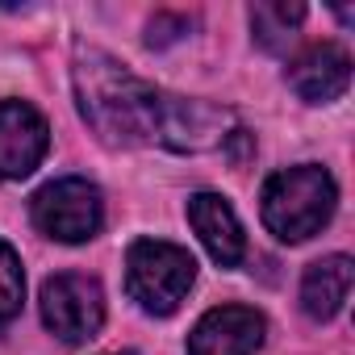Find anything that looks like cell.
Wrapping results in <instances>:
<instances>
[{"instance_id":"obj_2","label":"cell","mask_w":355,"mask_h":355,"mask_svg":"<svg viewBox=\"0 0 355 355\" xmlns=\"http://www.w3.org/2000/svg\"><path fill=\"white\" fill-rule=\"evenodd\" d=\"M334 205H338V189L330 180V171L318 163H301V167L276 171L263 184L259 214L280 243H305L330 222Z\"/></svg>"},{"instance_id":"obj_12","label":"cell","mask_w":355,"mask_h":355,"mask_svg":"<svg viewBox=\"0 0 355 355\" xmlns=\"http://www.w3.org/2000/svg\"><path fill=\"white\" fill-rule=\"evenodd\" d=\"M26 301V272L9 243H0V326H9Z\"/></svg>"},{"instance_id":"obj_5","label":"cell","mask_w":355,"mask_h":355,"mask_svg":"<svg viewBox=\"0 0 355 355\" xmlns=\"http://www.w3.org/2000/svg\"><path fill=\"white\" fill-rule=\"evenodd\" d=\"M42 322L63 343H88L105 326V293L92 276L63 272L42 284Z\"/></svg>"},{"instance_id":"obj_10","label":"cell","mask_w":355,"mask_h":355,"mask_svg":"<svg viewBox=\"0 0 355 355\" xmlns=\"http://www.w3.org/2000/svg\"><path fill=\"white\" fill-rule=\"evenodd\" d=\"M351 272H355V263H351L347 255H326V259L309 263L305 276H301V309H305L313 322H330V318L347 305Z\"/></svg>"},{"instance_id":"obj_3","label":"cell","mask_w":355,"mask_h":355,"mask_svg":"<svg viewBox=\"0 0 355 355\" xmlns=\"http://www.w3.org/2000/svg\"><path fill=\"white\" fill-rule=\"evenodd\" d=\"M193 280H197V259L175 243L138 239L125 255V288L155 318H167V313L180 309Z\"/></svg>"},{"instance_id":"obj_11","label":"cell","mask_w":355,"mask_h":355,"mask_svg":"<svg viewBox=\"0 0 355 355\" xmlns=\"http://www.w3.org/2000/svg\"><path fill=\"white\" fill-rule=\"evenodd\" d=\"M305 21V5H288V0H263L251 9V34L263 51L284 55Z\"/></svg>"},{"instance_id":"obj_9","label":"cell","mask_w":355,"mask_h":355,"mask_svg":"<svg viewBox=\"0 0 355 355\" xmlns=\"http://www.w3.org/2000/svg\"><path fill=\"white\" fill-rule=\"evenodd\" d=\"M189 222H193L197 239L205 243V251L214 255V263H222V268H239L243 263L247 234H243V222H239V214L230 209L226 197H218V193L189 197Z\"/></svg>"},{"instance_id":"obj_8","label":"cell","mask_w":355,"mask_h":355,"mask_svg":"<svg viewBox=\"0 0 355 355\" xmlns=\"http://www.w3.org/2000/svg\"><path fill=\"white\" fill-rule=\"evenodd\" d=\"M288 84L301 101L309 105H330L347 92L351 84V59L343 46L334 42H318L309 51H301L293 63H288Z\"/></svg>"},{"instance_id":"obj_6","label":"cell","mask_w":355,"mask_h":355,"mask_svg":"<svg viewBox=\"0 0 355 355\" xmlns=\"http://www.w3.org/2000/svg\"><path fill=\"white\" fill-rule=\"evenodd\" d=\"M268 322L251 305H218L209 309L193 334H189V355H255L263 347Z\"/></svg>"},{"instance_id":"obj_7","label":"cell","mask_w":355,"mask_h":355,"mask_svg":"<svg viewBox=\"0 0 355 355\" xmlns=\"http://www.w3.org/2000/svg\"><path fill=\"white\" fill-rule=\"evenodd\" d=\"M51 146L42 113L26 101H0V180L30 175Z\"/></svg>"},{"instance_id":"obj_1","label":"cell","mask_w":355,"mask_h":355,"mask_svg":"<svg viewBox=\"0 0 355 355\" xmlns=\"http://www.w3.org/2000/svg\"><path fill=\"white\" fill-rule=\"evenodd\" d=\"M76 101L84 121L113 146H167V150H214L239 134L230 109L209 101L171 96L138 80L125 63L96 46H76Z\"/></svg>"},{"instance_id":"obj_4","label":"cell","mask_w":355,"mask_h":355,"mask_svg":"<svg viewBox=\"0 0 355 355\" xmlns=\"http://www.w3.org/2000/svg\"><path fill=\"white\" fill-rule=\"evenodd\" d=\"M30 218L34 226L55 239V243H84L101 230L105 222V201L101 189L92 180H80V175H63V180H51L46 189L34 193L30 201Z\"/></svg>"}]
</instances>
